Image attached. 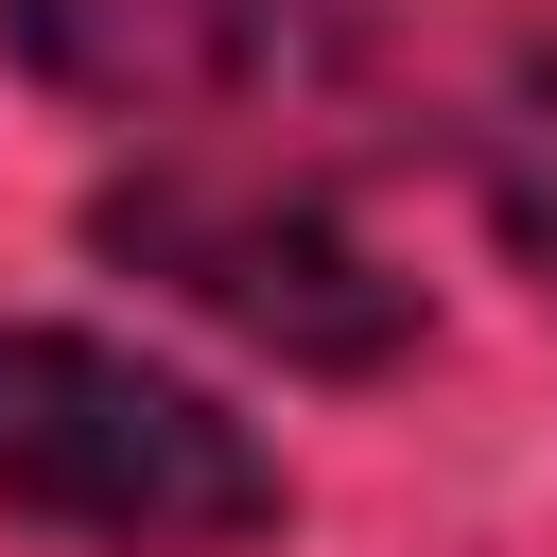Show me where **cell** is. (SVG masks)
Instances as JSON below:
<instances>
[{
  "label": "cell",
  "mask_w": 557,
  "mask_h": 557,
  "mask_svg": "<svg viewBox=\"0 0 557 557\" xmlns=\"http://www.w3.org/2000/svg\"><path fill=\"white\" fill-rule=\"evenodd\" d=\"M87 244L139 261V278H174L209 331H244V348H278V366H331V383H366V366L418 348V278H383V261L331 226V191H278V174H226V157L122 174V191L87 209Z\"/></svg>",
  "instance_id": "7a4b0ae2"
},
{
  "label": "cell",
  "mask_w": 557,
  "mask_h": 557,
  "mask_svg": "<svg viewBox=\"0 0 557 557\" xmlns=\"http://www.w3.org/2000/svg\"><path fill=\"white\" fill-rule=\"evenodd\" d=\"M0 522L87 557H226L278 522V453L104 331H0Z\"/></svg>",
  "instance_id": "6da1fadb"
},
{
  "label": "cell",
  "mask_w": 557,
  "mask_h": 557,
  "mask_svg": "<svg viewBox=\"0 0 557 557\" xmlns=\"http://www.w3.org/2000/svg\"><path fill=\"white\" fill-rule=\"evenodd\" d=\"M0 17H17L35 87L104 104V122H209V104H261V87L331 35V0H0Z\"/></svg>",
  "instance_id": "3957f363"
},
{
  "label": "cell",
  "mask_w": 557,
  "mask_h": 557,
  "mask_svg": "<svg viewBox=\"0 0 557 557\" xmlns=\"http://www.w3.org/2000/svg\"><path fill=\"white\" fill-rule=\"evenodd\" d=\"M487 191H505V244H522V278L557 296V70L505 104V139H487Z\"/></svg>",
  "instance_id": "277c9868"
}]
</instances>
